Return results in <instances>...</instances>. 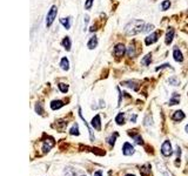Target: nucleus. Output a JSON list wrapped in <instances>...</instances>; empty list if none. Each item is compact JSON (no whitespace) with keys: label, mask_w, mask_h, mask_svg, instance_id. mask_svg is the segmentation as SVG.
I'll return each instance as SVG.
<instances>
[{"label":"nucleus","mask_w":188,"mask_h":176,"mask_svg":"<svg viewBox=\"0 0 188 176\" xmlns=\"http://www.w3.org/2000/svg\"><path fill=\"white\" fill-rule=\"evenodd\" d=\"M130 121H132V122H135V121H136V115H133V116H130Z\"/></svg>","instance_id":"nucleus-34"},{"label":"nucleus","mask_w":188,"mask_h":176,"mask_svg":"<svg viewBox=\"0 0 188 176\" xmlns=\"http://www.w3.org/2000/svg\"><path fill=\"white\" fill-rule=\"evenodd\" d=\"M81 176H86V175H81Z\"/></svg>","instance_id":"nucleus-39"},{"label":"nucleus","mask_w":188,"mask_h":176,"mask_svg":"<svg viewBox=\"0 0 188 176\" xmlns=\"http://www.w3.org/2000/svg\"><path fill=\"white\" fill-rule=\"evenodd\" d=\"M57 14H58V8H57V6L53 5L51 7V10L48 11L47 13V17H46V26L47 27H51L52 26L53 21L55 20V18H57Z\"/></svg>","instance_id":"nucleus-2"},{"label":"nucleus","mask_w":188,"mask_h":176,"mask_svg":"<svg viewBox=\"0 0 188 176\" xmlns=\"http://www.w3.org/2000/svg\"><path fill=\"white\" fill-rule=\"evenodd\" d=\"M127 55L128 57H130V58H133V57H135V46L134 45H129L128 46V49H127Z\"/></svg>","instance_id":"nucleus-23"},{"label":"nucleus","mask_w":188,"mask_h":176,"mask_svg":"<svg viewBox=\"0 0 188 176\" xmlns=\"http://www.w3.org/2000/svg\"><path fill=\"white\" fill-rule=\"evenodd\" d=\"M161 34V32H154L152 34L147 35V38L145 39V42H146V45H152L154 42H156L158 41V36Z\"/></svg>","instance_id":"nucleus-6"},{"label":"nucleus","mask_w":188,"mask_h":176,"mask_svg":"<svg viewBox=\"0 0 188 176\" xmlns=\"http://www.w3.org/2000/svg\"><path fill=\"white\" fill-rule=\"evenodd\" d=\"M135 152L134 147L132 146L130 143L128 142H125L123 143V147H122V154L123 155H126V156H130V155H133Z\"/></svg>","instance_id":"nucleus-5"},{"label":"nucleus","mask_w":188,"mask_h":176,"mask_svg":"<svg viewBox=\"0 0 188 176\" xmlns=\"http://www.w3.org/2000/svg\"><path fill=\"white\" fill-rule=\"evenodd\" d=\"M118 137V133H114V135H112L111 137L108 139V143H109V146H114V143H115V140H117Z\"/></svg>","instance_id":"nucleus-31"},{"label":"nucleus","mask_w":188,"mask_h":176,"mask_svg":"<svg viewBox=\"0 0 188 176\" xmlns=\"http://www.w3.org/2000/svg\"><path fill=\"white\" fill-rule=\"evenodd\" d=\"M92 6H93V0H86V2H85V8H86V10H91Z\"/></svg>","instance_id":"nucleus-32"},{"label":"nucleus","mask_w":188,"mask_h":176,"mask_svg":"<svg viewBox=\"0 0 188 176\" xmlns=\"http://www.w3.org/2000/svg\"><path fill=\"white\" fill-rule=\"evenodd\" d=\"M136 130H128V135L135 141V143L136 145H143V141H142V137H141L140 135L138 134V133H135Z\"/></svg>","instance_id":"nucleus-8"},{"label":"nucleus","mask_w":188,"mask_h":176,"mask_svg":"<svg viewBox=\"0 0 188 176\" xmlns=\"http://www.w3.org/2000/svg\"><path fill=\"white\" fill-rule=\"evenodd\" d=\"M172 119H173L174 121H182V120L185 119V113L182 111H176L175 113L173 114Z\"/></svg>","instance_id":"nucleus-14"},{"label":"nucleus","mask_w":188,"mask_h":176,"mask_svg":"<svg viewBox=\"0 0 188 176\" xmlns=\"http://www.w3.org/2000/svg\"><path fill=\"white\" fill-rule=\"evenodd\" d=\"M164 176H169V175H168V174H167L166 171H164Z\"/></svg>","instance_id":"nucleus-36"},{"label":"nucleus","mask_w":188,"mask_h":176,"mask_svg":"<svg viewBox=\"0 0 188 176\" xmlns=\"http://www.w3.org/2000/svg\"><path fill=\"white\" fill-rule=\"evenodd\" d=\"M35 111H36V114H39V115H42V114H44V107H42V103H41V102H38V103L35 105Z\"/></svg>","instance_id":"nucleus-25"},{"label":"nucleus","mask_w":188,"mask_h":176,"mask_svg":"<svg viewBox=\"0 0 188 176\" xmlns=\"http://www.w3.org/2000/svg\"><path fill=\"white\" fill-rule=\"evenodd\" d=\"M173 57H174V60H175L176 62H182V61H183V55H182L181 51H180L179 48H174Z\"/></svg>","instance_id":"nucleus-11"},{"label":"nucleus","mask_w":188,"mask_h":176,"mask_svg":"<svg viewBox=\"0 0 188 176\" xmlns=\"http://www.w3.org/2000/svg\"><path fill=\"white\" fill-rule=\"evenodd\" d=\"M60 66L64 70H68L70 69V61L67 58H62L61 61H60Z\"/></svg>","instance_id":"nucleus-17"},{"label":"nucleus","mask_w":188,"mask_h":176,"mask_svg":"<svg viewBox=\"0 0 188 176\" xmlns=\"http://www.w3.org/2000/svg\"><path fill=\"white\" fill-rule=\"evenodd\" d=\"M161 154L166 156V157H169L173 155V149H172V143L169 140H166L161 146Z\"/></svg>","instance_id":"nucleus-3"},{"label":"nucleus","mask_w":188,"mask_h":176,"mask_svg":"<svg viewBox=\"0 0 188 176\" xmlns=\"http://www.w3.org/2000/svg\"><path fill=\"white\" fill-rule=\"evenodd\" d=\"M173 36H174V28H169L167 29V33H166V38H164V42L167 44V45H169L170 42L173 41Z\"/></svg>","instance_id":"nucleus-10"},{"label":"nucleus","mask_w":188,"mask_h":176,"mask_svg":"<svg viewBox=\"0 0 188 176\" xmlns=\"http://www.w3.org/2000/svg\"><path fill=\"white\" fill-rule=\"evenodd\" d=\"M96 46H98V38L94 35V36H92V38L89 39V41H88L87 44V47L89 49H94Z\"/></svg>","instance_id":"nucleus-15"},{"label":"nucleus","mask_w":188,"mask_h":176,"mask_svg":"<svg viewBox=\"0 0 188 176\" xmlns=\"http://www.w3.org/2000/svg\"><path fill=\"white\" fill-rule=\"evenodd\" d=\"M125 52H126V48H125V46H123L122 44H118L117 46L114 47V55L118 57V58L123 57Z\"/></svg>","instance_id":"nucleus-7"},{"label":"nucleus","mask_w":188,"mask_h":176,"mask_svg":"<svg viewBox=\"0 0 188 176\" xmlns=\"http://www.w3.org/2000/svg\"><path fill=\"white\" fill-rule=\"evenodd\" d=\"M176 155H177V160H180V155H181V149H180V147H179V146L176 147Z\"/></svg>","instance_id":"nucleus-33"},{"label":"nucleus","mask_w":188,"mask_h":176,"mask_svg":"<svg viewBox=\"0 0 188 176\" xmlns=\"http://www.w3.org/2000/svg\"><path fill=\"white\" fill-rule=\"evenodd\" d=\"M126 176H134V175H133V174H127Z\"/></svg>","instance_id":"nucleus-37"},{"label":"nucleus","mask_w":188,"mask_h":176,"mask_svg":"<svg viewBox=\"0 0 188 176\" xmlns=\"http://www.w3.org/2000/svg\"><path fill=\"white\" fill-rule=\"evenodd\" d=\"M60 23L64 25V27L66 29L70 28V18H61V19H60Z\"/></svg>","instance_id":"nucleus-21"},{"label":"nucleus","mask_w":188,"mask_h":176,"mask_svg":"<svg viewBox=\"0 0 188 176\" xmlns=\"http://www.w3.org/2000/svg\"><path fill=\"white\" fill-rule=\"evenodd\" d=\"M151 61H152V54H147L146 57L141 60V64L143 65V66H148V65L151 64Z\"/></svg>","instance_id":"nucleus-22"},{"label":"nucleus","mask_w":188,"mask_h":176,"mask_svg":"<svg viewBox=\"0 0 188 176\" xmlns=\"http://www.w3.org/2000/svg\"><path fill=\"white\" fill-rule=\"evenodd\" d=\"M115 122H117V124H119V126H121V124L125 123V114H123V113H119V114H118L117 117H115Z\"/></svg>","instance_id":"nucleus-20"},{"label":"nucleus","mask_w":188,"mask_h":176,"mask_svg":"<svg viewBox=\"0 0 188 176\" xmlns=\"http://www.w3.org/2000/svg\"><path fill=\"white\" fill-rule=\"evenodd\" d=\"M153 29H154V26L151 25V23H145V26H143V29H142V33H148V32H152Z\"/></svg>","instance_id":"nucleus-27"},{"label":"nucleus","mask_w":188,"mask_h":176,"mask_svg":"<svg viewBox=\"0 0 188 176\" xmlns=\"http://www.w3.org/2000/svg\"><path fill=\"white\" fill-rule=\"evenodd\" d=\"M94 176H102V173H101V171H95V173H94Z\"/></svg>","instance_id":"nucleus-35"},{"label":"nucleus","mask_w":188,"mask_h":176,"mask_svg":"<svg viewBox=\"0 0 188 176\" xmlns=\"http://www.w3.org/2000/svg\"><path fill=\"white\" fill-rule=\"evenodd\" d=\"M70 135H75V136H78V135L80 134V133H79V126H78V123H74V124H73V127L70 128Z\"/></svg>","instance_id":"nucleus-24"},{"label":"nucleus","mask_w":188,"mask_h":176,"mask_svg":"<svg viewBox=\"0 0 188 176\" xmlns=\"http://www.w3.org/2000/svg\"><path fill=\"white\" fill-rule=\"evenodd\" d=\"M59 89H60V92L61 93H66L67 90H68V85H66V83H62V82H60L58 85Z\"/></svg>","instance_id":"nucleus-28"},{"label":"nucleus","mask_w":188,"mask_h":176,"mask_svg":"<svg viewBox=\"0 0 188 176\" xmlns=\"http://www.w3.org/2000/svg\"><path fill=\"white\" fill-rule=\"evenodd\" d=\"M143 26H145V23L142 20L134 19L125 26V33L127 35H135L138 33H142Z\"/></svg>","instance_id":"nucleus-1"},{"label":"nucleus","mask_w":188,"mask_h":176,"mask_svg":"<svg viewBox=\"0 0 188 176\" xmlns=\"http://www.w3.org/2000/svg\"><path fill=\"white\" fill-rule=\"evenodd\" d=\"M54 145H55L54 139H52V137H47L46 140L44 141V147H42V150H44V153L49 152L53 147H54Z\"/></svg>","instance_id":"nucleus-4"},{"label":"nucleus","mask_w":188,"mask_h":176,"mask_svg":"<svg viewBox=\"0 0 188 176\" xmlns=\"http://www.w3.org/2000/svg\"><path fill=\"white\" fill-rule=\"evenodd\" d=\"M186 132H187V133H188V124H187V126H186Z\"/></svg>","instance_id":"nucleus-38"},{"label":"nucleus","mask_w":188,"mask_h":176,"mask_svg":"<svg viewBox=\"0 0 188 176\" xmlns=\"http://www.w3.org/2000/svg\"><path fill=\"white\" fill-rule=\"evenodd\" d=\"M91 124H92V127H93L94 129H96L98 132H100V130H101V119H100V115H95V116L92 119Z\"/></svg>","instance_id":"nucleus-9"},{"label":"nucleus","mask_w":188,"mask_h":176,"mask_svg":"<svg viewBox=\"0 0 188 176\" xmlns=\"http://www.w3.org/2000/svg\"><path fill=\"white\" fill-rule=\"evenodd\" d=\"M140 174L142 176H149L151 175V164L146 163L140 168Z\"/></svg>","instance_id":"nucleus-13"},{"label":"nucleus","mask_w":188,"mask_h":176,"mask_svg":"<svg viewBox=\"0 0 188 176\" xmlns=\"http://www.w3.org/2000/svg\"><path fill=\"white\" fill-rule=\"evenodd\" d=\"M169 7H170V1H169V0H164V2L161 4V8H162V11H167Z\"/></svg>","instance_id":"nucleus-30"},{"label":"nucleus","mask_w":188,"mask_h":176,"mask_svg":"<svg viewBox=\"0 0 188 176\" xmlns=\"http://www.w3.org/2000/svg\"><path fill=\"white\" fill-rule=\"evenodd\" d=\"M168 82H169L172 86H179V83H180V81H179V79L176 78V76H172V78H169V80H168Z\"/></svg>","instance_id":"nucleus-29"},{"label":"nucleus","mask_w":188,"mask_h":176,"mask_svg":"<svg viewBox=\"0 0 188 176\" xmlns=\"http://www.w3.org/2000/svg\"><path fill=\"white\" fill-rule=\"evenodd\" d=\"M79 116L81 117V120H82V121H83V123H85V126H86V127H87V128H88V132H89V135H91V140L94 141V136H93V133H92V129L89 128V126H88L87 122H86V120H85V117L82 116V114H81V109H80V108H79Z\"/></svg>","instance_id":"nucleus-18"},{"label":"nucleus","mask_w":188,"mask_h":176,"mask_svg":"<svg viewBox=\"0 0 188 176\" xmlns=\"http://www.w3.org/2000/svg\"><path fill=\"white\" fill-rule=\"evenodd\" d=\"M177 96H180V95H177V93L173 94V98L169 100V105L170 106H174V105H177V103H179V99H176Z\"/></svg>","instance_id":"nucleus-26"},{"label":"nucleus","mask_w":188,"mask_h":176,"mask_svg":"<svg viewBox=\"0 0 188 176\" xmlns=\"http://www.w3.org/2000/svg\"><path fill=\"white\" fill-rule=\"evenodd\" d=\"M122 86H126L128 88H132L133 90H138V86H136V82L132 81V80H128V81L122 82Z\"/></svg>","instance_id":"nucleus-16"},{"label":"nucleus","mask_w":188,"mask_h":176,"mask_svg":"<svg viewBox=\"0 0 188 176\" xmlns=\"http://www.w3.org/2000/svg\"><path fill=\"white\" fill-rule=\"evenodd\" d=\"M62 46L65 47V49H66V51H70V46H72V44H70V36L64 38V40H62Z\"/></svg>","instance_id":"nucleus-19"},{"label":"nucleus","mask_w":188,"mask_h":176,"mask_svg":"<svg viewBox=\"0 0 188 176\" xmlns=\"http://www.w3.org/2000/svg\"><path fill=\"white\" fill-rule=\"evenodd\" d=\"M64 106H65L64 101H61V100H54V101L51 102V108H52L53 111H58V109H60Z\"/></svg>","instance_id":"nucleus-12"}]
</instances>
